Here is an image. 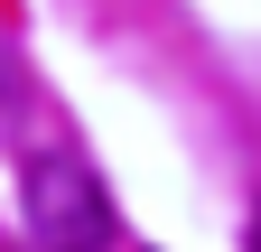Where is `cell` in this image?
I'll list each match as a JSON object with an SVG mask.
<instances>
[{"label":"cell","mask_w":261,"mask_h":252,"mask_svg":"<svg viewBox=\"0 0 261 252\" xmlns=\"http://www.w3.org/2000/svg\"><path fill=\"white\" fill-rule=\"evenodd\" d=\"M19 206H28L38 252H112V196L75 149H38L19 168Z\"/></svg>","instance_id":"1"},{"label":"cell","mask_w":261,"mask_h":252,"mask_svg":"<svg viewBox=\"0 0 261 252\" xmlns=\"http://www.w3.org/2000/svg\"><path fill=\"white\" fill-rule=\"evenodd\" d=\"M19 103V66H10V47H0V112Z\"/></svg>","instance_id":"2"},{"label":"cell","mask_w":261,"mask_h":252,"mask_svg":"<svg viewBox=\"0 0 261 252\" xmlns=\"http://www.w3.org/2000/svg\"><path fill=\"white\" fill-rule=\"evenodd\" d=\"M252 252H261V215H252Z\"/></svg>","instance_id":"3"}]
</instances>
